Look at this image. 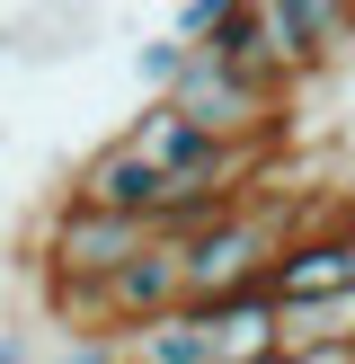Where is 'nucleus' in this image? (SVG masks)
<instances>
[{
  "mask_svg": "<svg viewBox=\"0 0 355 364\" xmlns=\"http://www.w3.org/2000/svg\"><path fill=\"white\" fill-rule=\"evenodd\" d=\"M151 240H160L151 223H124V213H98V205H71L62 196L53 223H45L36 267H45V284H62V294H98V284H116Z\"/></svg>",
  "mask_w": 355,
  "mask_h": 364,
  "instance_id": "nucleus-1",
  "label": "nucleus"
},
{
  "mask_svg": "<svg viewBox=\"0 0 355 364\" xmlns=\"http://www.w3.org/2000/svg\"><path fill=\"white\" fill-rule=\"evenodd\" d=\"M178 116H195L222 151H266V134H275V89H258V80H240V71H222L213 53H195L187 63V80H178Z\"/></svg>",
  "mask_w": 355,
  "mask_h": 364,
  "instance_id": "nucleus-2",
  "label": "nucleus"
},
{
  "mask_svg": "<svg viewBox=\"0 0 355 364\" xmlns=\"http://www.w3.org/2000/svg\"><path fill=\"white\" fill-rule=\"evenodd\" d=\"M258 36H266V63H275V89H302L311 71L355 53V9H337V0H258Z\"/></svg>",
  "mask_w": 355,
  "mask_h": 364,
  "instance_id": "nucleus-3",
  "label": "nucleus"
},
{
  "mask_svg": "<svg viewBox=\"0 0 355 364\" xmlns=\"http://www.w3.org/2000/svg\"><path fill=\"white\" fill-rule=\"evenodd\" d=\"M71 205H98V213H124V223H151L160 231V205H169V178L151 169V160L133 151V142H98V151L80 160V169H71Z\"/></svg>",
  "mask_w": 355,
  "mask_h": 364,
  "instance_id": "nucleus-4",
  "label": "nucleus"
},
{
  "mask_svg": "<svg viewBox=\"0 0 355 364\" xmlns=\"http://www.w3.org/2000/svg\"><path fill=\"white\" fill-rule=\"evenodd\" d=\"M169 311H195V302H187V249H178V240H151L116 284H106V338L151 329V320H169Z\"/></svg>",
  "mask_w": 355,
  "mask_h": 364,
  "instance_id": "nucleus-5",
  "label": "nucleus"
},
{
  "mask_svg": "<svg viewBox=\"0 0 355 364\" xmlns=\"http://www.w3.org/2000/svg\"><path fill=\"white\" fill-rule=\"evenodd\" d=\"M329 294H355V240L320 223L275 258V302H329Z\"/></svg>",
  "mask_w": 355,
  "mask_h": 364,
  "instance_id": "nucleus-6",
  "label": "nucleus"
},
{
  "mask_svg": "<svg viewBox=\"0 0 355 364\" xmlns=\"http://www.w3.org/2000/svg\"><path fill=\"white\" fill-rule=\"evenodd\" d=\"M116 364H222L213 311H169V320H151V329H124Z\"/></svg>",
  "mask_w": 355,
  "mask_h": 364,
  "instance_id": "nucleus-7",
  "label": "nucleus"
},
{
  "mask_svg": "<svg viewBox=\"0 0 355 364\" xmlns=\"http://www.w3.org/2000/svg\"><path fill=\"white\" fill-rule=\"evenodd\" d=\"M187 63H195V45H178V36H142V45H133V80H142V98H178Z\"/></svg>",
  "mask_w": 355,
  "mask_h": 364,
  "instance_id": "nucleus-8",
  "label": "nucleus"
},
{
  "mask_svg": "<svg viewBox=\"0 0 355 364\" xmlns=\"http://www.w3.org/2000/svg\"><path fill=\"white\" fill-rule=\"evenodd\" d=\"M0 364H36V329H9L0 320Z\"/></svg>",
  "mask_w": 355,
  "mask_h": 364,
  "instance_id": "nucleus-9",
  "label": "nucleus"
},
{
  "mask_svg": "<svg viewBox=\"0 0 355 364\" xmlns=\"http://www.w3.org/2000/svg\"><path fill=\"white\" fill-rule=\"evenodd\" d=\"M284 364H355V347H320V355H284Z\"/></svg>",
  "mask_w": 355,
  "mask_h": 364,
  "instance_id": "nucleus-10",
  "label": "nucleus"
},
{
  "mask_svg": "<svg viewBox=\"0 0 355 364\" xmlns=\"http://www.w3.org/2000/svg\"><path fill=\"white\" fill-rule=\"evenodd\" d=\"M337 231H346V240H355V196H346V213H337Z\"/></svg>",
  "mask_w": 355,
  "mask_h": 364,
  "instance_id": "nucleus-11",
  "label": "nucleus"
},
{
  "mask_svg": "<svg viewBox=\"0 0 355 364\" xmlns=\"http://www.w3.org/2000/svg\"><path fill=\"white\" fill-rule=\"evenodd\" d=\"M0 53H18V36H9V27H0Z\"/></svg>",
  "mask_w": 355,
  "mask_h": 364,
  "instance_id": "nucleus-12",
  "label": "nucleus"
},
{
  "mask_svg": "<svg viewBox=\"0 0 355 364\" xmlns=\"http://www.w3.org/2000/svg\"><path fill=\"white\" fill-rule=\"evenodd\" d=\"M0 302H9V284H0Z\"/></svg>",
  "mask_w": 355,
  "mask_h": 364,
  "instance_id": "nucleus-13",
  "label": "nucleus"
}]
</instances>
